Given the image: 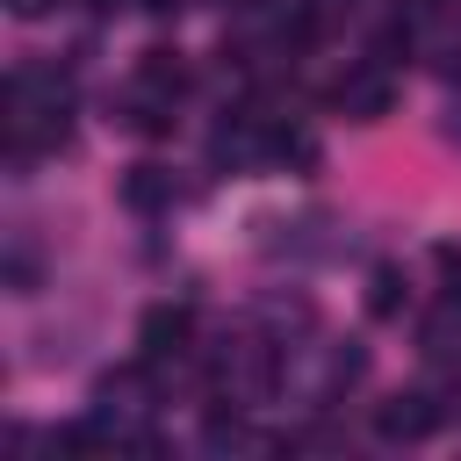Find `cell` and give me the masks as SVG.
<instances>
[{"mask_svg":"<svg viewBox=\"0 0 461 461\" xmlns=\"http://www.w3.org/2000/svg\"><path fill=\"white\" fill-rule=\"evenodd\" d=\"M144 339H151V353H180V339H187V310H151V317H144Z\"/></svg>","mask_w":461,"mask_h":461,"instance_id":"obj_1","label":"cell"},{"mask_svg":"<svg viewBox=\"0 0 461 461\" xmlns=\"http://www.w3.org/2000/svg\"><path fill=\"white\" fill-rule=\"evenodd\" d=\"M425 425H432V411H425L418 396H396V403L382 411V432H389V439H411V432H425Z\"/></svg>","mask_w":461,"mask_h":461,"instance_id":"obj_2","label":"cell"},{"mask_svg":"<svg viewBox=\"0 0 461 461\" xmlns=\"http://www.w3.org/2000/svg\"><path fill=\"white\" fill-rule=\"evenodd\" d=\"M14 7H22V14H36V7H43V0H14Z\"/></svg>","mask_w":461,"mask_h":461,"instance_id":"obj_3","label":"cell"}]
</instances>
